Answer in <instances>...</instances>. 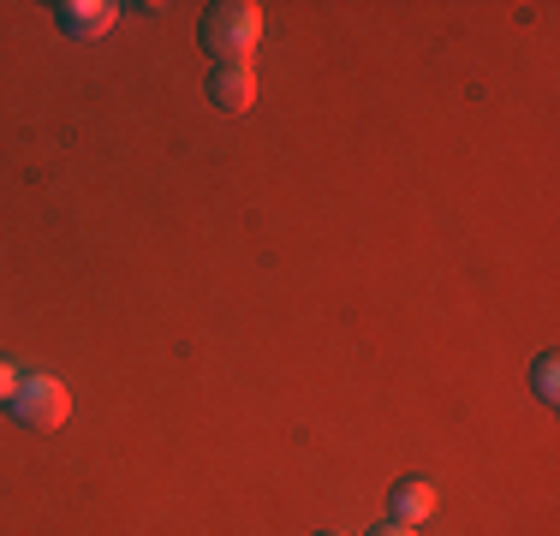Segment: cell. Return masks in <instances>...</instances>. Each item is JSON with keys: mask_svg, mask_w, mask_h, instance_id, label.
Wrapping results in <instances>:
<instances>
[{"mask_svg": "<svg viewBox=\"0 0 560 536\" xmlns=\"http://www.w3.org/2000/svg\"><path fill=\"white\" fill-rule=\"evenodd\" d=\"M197 36H203L215 66H250V54L262 43V7L257 0H215L197 24Z\"/></svg>", "mask_w": 560, "mask_h": 536, "instance_id": "cell-1", "label": "cell"}, {"mask_svg": "<svg viewBox=\"0 0 560 536\" xmlns=\"http://www.w3.org/2000/svg\"><path fill=\"white\" fill-rule=\"evenodd\" d=\"M7 411H12L24 429H60L66 418H72V394H66L60 375H24Z\"/></svg>", "mask_w": 560, "mask_h": 536, "instance_id": "cell-2", "label": "cell"}, {"mask_svg": "<svg viewBox=\"0 0 560 536\" xmlns=\"http://www.w3.org/2000/svg\"><path fill=\"white\" fill-rule=\"evenodd\" d=\"M48 12H55L60 36H72V43H96V36H108L114 19H119L114 0H55Z\"/></svg>", "mask_w": 560, "mask_h": 536, "instance_id": "cell-3", "label": "cell"}, {"mask_svg": "<svg viewBox=\"0 0 560 536\" xmlns=\"http://www.w3.org/2000/svg\"><path fill=\"white\" fill-rule=\"evenodd\" d=\"M209 102H215L221 114H250V107H257V72H250V66H215V72H209Z\"/></svg>", "mask_w": 560, "mask_h": 536, "instance_id": "cell-4", "label": "cell"}, {"mask_svg": "<svg viewBox=\"0 0 560 536\" xmlns=\"http://www.w3.org/2000/svg\"><path fill=\"white\" fill-rule=\"evenodd\" d=\"M430 513H435V482L430 477H406L388 494V518H394V525H430Z\"/></svg>", "mask_w": 560, "mask_h": 536, "instance_id": "cell-5", "label": "cell"}, {"mask_svg": "<svg viewBox=\"0 0 560 536\" xmlns=\"http://www.w3.org/2000/svg\"><path fill=\"white\" fill-rule=\"evenodd\" d=\"M530 387H537L542 406H555V399H560V358L555 352H542L537 364H530Z\"/></svg>", "mask_w": 560, "mask_h": 536, "instance_id": "cell-6", "label": "cell"}, {"mask_svg": "<svg viewBox=\"0 0 560 536\" xmlns=\"http://www.w3.org/2000/svg\"><path fill=\"white\" fill-rule=\"evenodd\" d=\"M19 382H24V375H19V370H12V364H7V358H0V411H7V406H12V394H19Z\"/></svg>", "mask_w": 560, "mask_h": 536, "instance_id": "cell-7", "label": "cell"}, {"mask_svg": "<svg viewBox=\"0 0 560 536\" xmlns=\"http://www.w3.org/2000/svg\"><path fill=\"white\" fill-rule=\"evenodd\" d=\"M370 536H418V525H394V518H388V525H376Z\"/></svg>", "mask_w": 560, "mask_h": 536, "instance_id": "cell-8", "label": "cell"}, {"mask_svg": "<svg viewBox=\"0 0 560 536\" xmlns=\"http://www.w3.org/2000/svg\"><path fill=\"white\" fill-rule=\"evenodd\" d=\"M316 536H340V531H316Z\"/></svg>", "mask_w": 560, "mask_h": 536, "instance_id": "cell-9", "label": "cell"}]
</instances>
